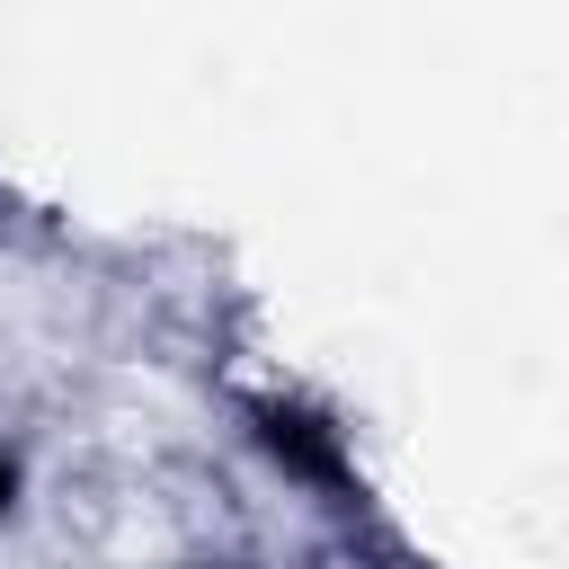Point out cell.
Segmentation results:
<instances>
[{
  "instance_id": "obj_1",
  "label": "cell",
  "mask_w": 569,
  "mask_h": 569,
  "mask_svg": "<svg viewBox=\"0 0 569 569\" xmlns=\"http://www.w3.org/2000/svg\"><path fill=\"white\" fill-rule=\"evenodd\" d=\"M0 489H9V471H0Z\"/></svg>"
}]
</instances>
